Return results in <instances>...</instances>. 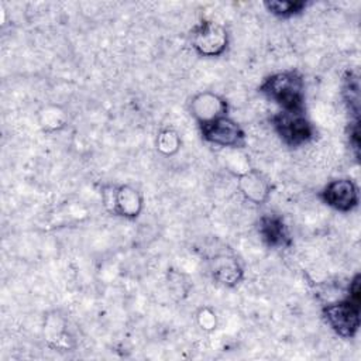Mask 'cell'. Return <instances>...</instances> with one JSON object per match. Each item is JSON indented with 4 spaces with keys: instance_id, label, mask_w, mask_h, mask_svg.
<instances>
[{
    "instance_id": "2e32d148",
    "label": "cell",
    "mask_w": 361,
    "mask_h": 361,
    "mask_svg": "<svg viewBox=\"0 0 361 361\" xmlns=\"http://www.w3.org/2000/svg\"><path fill=\"white\" fill-rule=\"evenodd\" d=\"M200 314L204 316V319L202 316H199V323H200L202 329H204V330L216 329V317H214V314L212 312L207 314V310H203Z\"/></svg>"
},
{
    "instance_id": "7c38bea8",
    "label": "cell",
    "mask_w": 361,
    "mask_h": 361,
    "mask_svg": "<svg viewBox=\"0 0 361 361\" xmlns=\"http://www.w3.org/2000/svg\"><path fill=\"white\" fill-rule=\"evenodd\" d=\"M343 96L354 120H360V79L357 72L350 71L345 73Z\"/></svg>"
},
{
    "instance_id": "9c48e42d",
    "label": "cell",
    "mask_w": 361,
    "mask_h": 361,
    "mask_svg": "<svg viewBox=\"0 0 361 361\" xmlns=\"http://www.w3.org/2000/svg\"><path fill=\"white\" fill-rule=\"evenodd\" d=\"M258 234L269 248H286L292 244L288 226L279 214H262L258 221Z\"/></svg>"
},
{
    "instance_id": "277c9868",
    "label": "cell",
    "mask_w": 361,
    "mask_h": 361,
    "mask_svg": "<svg viewBox=\"0 0 361 361\" xmlns=\"http://www.w3.org/2000/svg\"><path fill=\"white\" fill-rule=\"evenodd\" d=\"M190 42L200 56H220L228 47V32L224 25L216 21L202 20L193 27Z\"/></svg>"
},
{
    "instance_id": "8992f818",
    "label": "cell",
    "mask_w": 361,
    "mask_h": 361,
    "mask_svg": "<svg viewBox=\"0 0 361 361\" xmlns=\"http://www.w3.org/2000/svg\"><path fill=\"white\" fill-rule=\"evenodd\" d=\"M202 138L210 144L228 148H243L245 145V133L238 123L228 116L199 124Z\"/></svg>"
},
{
    "instance_id": "52a82bcc",
    "label": "cell",
    "mask_w": 361,
    "mask_h": 361,
    "mask_svg": "<svg viewBox=\"0 0 361 361\" xmlns=\"http://www.w3.org/2000/svg\"><path fill=\"white\" fill-rule=\"evenodd\" d=\"M320 199L331 209L337 212H351L358 206V188L357 185L348 179H334L329 182L319 193Z\"/></svg>"
},
{
    "instance_id": "3957f363",
    "label": "cell",
    "mask_w": 361,
    "mask_h": 361,
    "mask_svg": "<svg viewBox=\"0 0 361 361\" xmlns=\"http://www.w3.org/2000/svg\"><path fill=\"white\" fill-rule=\"evenodd\" d=\"M271 121L282 142L292 148L310 142L316 135V130L305 117V113H288L281 110L272 116Z\"/></svg>"
},
{
    "instance_id": "4fadbf2b",
    "label": "cell",
    "mask_w": 361,
    "mask_h": 361,
    "mask_svg": "<svg viewBox=\"0 0 361 361\" xmlns=\"http://www.w3.org/2000/svg\"><path fill=\"white\" fill-rule=\"evenodd\" d=\"M264 6L267 10L278 17H292L296 14H300L307 3L303 0H272V1H265Z\"/></svg>"
},
{
    "instance_id": "ba28073f",
    "label": "cell",
    "mask_w": 361,
    "mask_h": 361,
    "mask_svg": "<svg viewBox=\"0 0 361 361\" xmlns=\"http://www.w3.org/2000/svg\"><path fill=\"white\" fill-rule=\"evenodd\" d=\"M189 111L197 124H202L227 116L228 104L221 96L213 92H202L190 100Z\"/></svg>"
},
{
    "instance_id": "7a4b0ae2",
    "label": "cell",
    "mask_w": 361,
    "mask_h": 361,
    "mask_svg": "<svg viewBox=\"0 0 361 361\" xmlns=\"http://www.w3.org/2000/svg\"><path fill=\"white\" fill-rule=\"evenodd\" d=\"M360 299L348 296L323 306L322 314L336 334L343 338H353L360 329Z\"/></svg>"
},
{
    "instance_id": "5b68a950",
    "label": "cell",
    "mask_w": 361,
    "mask_h": 361,
    "mask_svg": "<svg viewBox=\"0 0 361 361\" xmlns=\"http://www.w3.org/2000/svg\"><path fill=\"white\" fill-rule=\"evenodd\" d=\"M103 202L110 213L130 220L137 219L144 207L141 192L130 185L110 186L103 192Z\"/></svg>"
},
{
    "instance_id": "9a60e30c",
    "label": "cell",
    "mask_w": 361,
    "mask_h": 361,
    "mask_svg": "<svg viewBox=\"0 0 361 361\" xmlns=\"http://www.w3.org/2000/svg\"><path fill=\"white\" fill-rule=\"evenodd\" d=\"M348 142L350 147L358 159L360 157V120H353L350 124V131H348Z\"/></svg>"
},
{
    "instance_id": "6da1fadb",
    "label": "cell",
    "mask_w": 361,
    "mask_h": 361,
    "mask_svg": "<svg viewBox=\"0 0 361 361\" xmlns=\"http://www.w3.org/2000/svg\"><path fill=\"white\" fill-rule=\"evenodd\" d=\"M259 92L276 103L282 111L305 113V82L296 71L269 75L259 85Z\"/></svg>"
},
{
    "instance_id": "8fae6325",
    "label": "cell",
    "mask_w": 361,
    "mask_h": 361,
    "mask_svg": "<svg viewBox=\"0 0 361 361\" xmlns=\"http://www.w3.org/2000/svg\"><path fill=\"white\" fill-rule=\"evenodd\" d=\"M210 272L213 279L226 288L237 286L244 278L241 264L230 254L216 255L210 262Z\"/></svg>"
},
{
    "instance_id": "5bb4252c",
    "label": "cell",
    "mask_w": 361,
    "mask_h": 361,
    "mask_svg": "<svg viewBox=\"0 0 361 361\" xmlns=\"http://www.w3.org/2000/svg\"><path fill=\"white\" fill-rule=\"evenodd\" d=\"M180 147V137L172 128H165L158 134L157 138V148L161 154L171 157L179 151Z\"/></svg>"
},
{
    "instance_id": "30bf717a",
    "label": "cell",
    "mask_w": 361,
    "mask_h": 361,
    "mask_svg": "<svg viewBox=\"0 0 361 361\" xmlns=\"http://www.w3.org/2000/svg\"><path fill=\"white\" fill-rule=\"evenodd\" d=\"M241 195L254 204H264L271 195V182L257 169H248L237 175Z\"/></svg>"
}]
</instances>
